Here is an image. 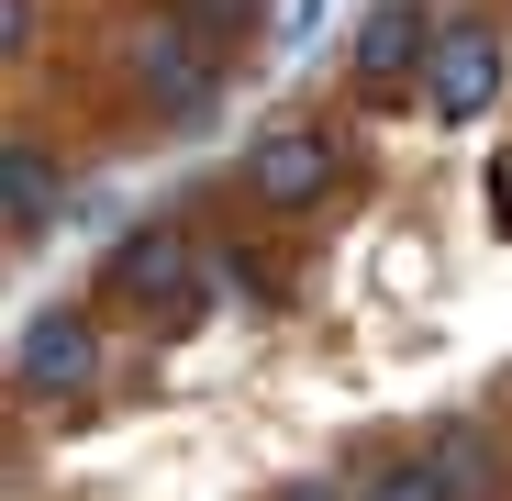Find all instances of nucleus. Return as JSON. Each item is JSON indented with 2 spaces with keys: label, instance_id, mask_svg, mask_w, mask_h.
<instances>
[{
  "label": "nucleus",
  "instance_id": "6e6552de",
  "mask_svg": "<svg viewBox=\"0 0 512 501\" xmlns=\"http://www.w3.org/2000/svg\"><path fill=\"white\" fill-rule=\"evenodd\" d=\"M435 468H446L457 501H512V457H501L490 424H446V435H435Z\"/></svg>",
  "mask_w": 512,
  "mask_h": 501
},
{
  "label": "nucleus",
  "instance_id": "20e7f679",
  "mask_svg": "<svg viewBox=\"0 0 512 501\" xmlns=\"http://www.w3.org/2000/svg\"><path fill=\"white\" fill-rule=\"evenodd\" d=\"M234 190L268 212V223H301V212H334L346 201V145L323 123H268L245 156H234Z\"/></svg>",
  "mask_w": 512,
  "mask_h": 501
},
{
  "label": "nucleus",
  "instance_id": "423d86ee",
  "mask_svg": "<svg viewBox=\"0 0 512 501\" xmlns=\"http://www.w3.org/2000/svg\"><path fill=\"white\" fill-rule=\"evenodd\" d=\"M423 56H435V12L423 0H368L346 78H357V101H401V90H423Z\"/></svg>",
  "mask_w": 512,
  "mask_h": 501
},
{
  "label": "nucleus",
  "instance_id": "39448f33",
  "mask_svg": "<svg viewBox=\"0 0 512 501\" xmlns=\"http://www.w3.org/2000/svg\"><path fill=\"white\" fill-rule=\"evenodd\" d=\"M435 123H479V112H501L512 101V34L490 23V12H457V23H435V56H423V90H412Z\"/></svg>",
  "mask_w": 512,
  "mask_h": 501
},
{
  "label": "nucleus",
  "instance_id": "9d476101",
  "mask_svg": "<svg viewBox=\"0 0 512 501\" xmlns=\"http://www.w3.org/2000/svg\"><path fill=\"white\" fill-rule=\"evenodd\" d=\"M201 268H212V301H234V312H256L279 279H268V257H256L245 234H201Z\"/></svg>",
  "mask_w": 512,
  "mask_h": 501
},
{
  "label": "nucleus",
  "instance_id": "7ed1b4c3",
  "mask_svg": "<svg viewBox=\"0 0 512 501\" xmlns=\"http://www.w3.org/2000/svg\"><path fill=\"white\" fill-rule=\"evenodd\" d=\"M101 379H112V334H101L90 301H45V312H23V334H12V401L78 412V401H101Z\"/></svg>",
  "mask_w": 512,
  "mask_h": 501
},
{
  "label": "nucleus",
  "instance_id": "0eeeda50",
  "mask_svg": "<svg viewBox=\"0 0 512 501\" xmlns=\"http://www.w3.org/2000/svg\"><path fill=\"white\" fill-rule=\"evenodd\" d=\"M56 201H67V179H56V156L45 145H0V234H12V245H34L45 223H56Z\"/></svg>",
  "mask_w": 512,
  "mask_h": 501
},
{
  "label": "nucleus",
  "instance_id": "1a4fd4ad",
  "mask_svg": "<svg viewBox=\"0 0 512 501\" xmlns=\"http://www.w3.org/2000/svg\"><path fill=\"white\" fill-rule=\"evenodd\" d=\"M346 490H357V501H457V490H446V468H435V446L357 457V468H346Z\"/></svg>",
  "mask_w": 512,
  "mask_h": 501
},
{
  "label": "nucleus",
  "instance_id": "f8f14e48",
  "mask_svg": "<svg viewBox=\"0 0 512 501\" xmlns=\"http://www.w3.org/2000/svg\"><path fill=\"white\" fill-rule=\"evenodd\" d=\"M279 501H357L346 479H323V468H301V479H279Z\"/></svg>",
  "mask_w": 512,
  "mask_h": 501
},
{
  "label": "nucleus",
  "instance_id": "9b49d317",
  "mask_svg": "<svg viewBox=\"0 0 512 501\" xmlns=\"http://www.w3.org/2000/svg\"><path fill=\"white\" fill-rule=\"evenodd\" d=\"M156 12H190V23H201V34H212V45L234 56V45H245L256 23H268V0H156Z\"/></svg>",
  "mask_w": 512,
  "mask_h": 501
},
{
  "label": "nucleus",
  "instance_id": "f257e3e1",
  "mask_svg": "<svg viewBox=\"0 0 512 501\" xmlns=\"http://www.w3.org/2000/svg\"><path fill=\"white\" fill-rule=\"evenodd\" d=\"M90 301L101 312H134L156 346H179V334H201L212 323V279H201V234L190 223H123L112 245H101V268H90Z\"/></svg>",
  "mask_w": 512,
  "mask_h": 501
},
{
  "label": "nucleus",
  "instance_id": "ddd939ff",
  "mask_svg": "<svg viewBox=\"0 0 512 501\" xmlns=\"http://www.w3.org/2000/svg\"><path fill=\"white\" fill-rule=\"evenodd\" d=\"M0 45H12V56L34 45V0H0Z\"/></svg>",
  "mask_w": 512,
  "mask_h": 501
},
{
  "label": "nucleus",
  "instance_id": "f03ea898",
  "mask_svg": "<svg viewBox=\"0 0 512 501\" xmlns=\"http://www.w3.org/2000/svg\"><path fill=\"white\" fill-rule=\"evenodd\" d=\"M112 67H123V90H134L156 123H212V101H223V45H212L190 12H145V23H123Z\"/></svg>",
  "mask_w": 512,
  "mask_h": 501
}]
</instances>
